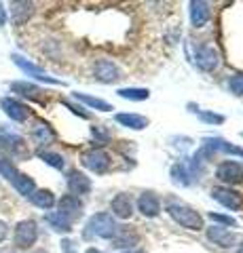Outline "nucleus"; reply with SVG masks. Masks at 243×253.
<instances>
[{
	"mask_svg": "<svg viewBox=\"0 0 243 253\" xmlns=\"http://www.w3.org/2000/svg\"><path fill=\"white\" fill-rule=\"evenodd\" d=\"M119 228L121 226H116V221L110 213H96L93 217H89L83 236L87 241H91V239H114V234L119 232Z\"/></svg>",
	"mask_w": 243,
	"mask_h": 253,
	"instance_id": "obj_1",
	"label": "nucleus"
},
{
	"mask_svg": "<svg viewBox=\"0 0 243 253\" xmlns=\"http://www.w3.org/2000/svg\"><path fill=\"white\" fill-rule=\"evenodd\" d=\"M0 175H2L6 181H11V186L17 190L21 196H30L36 190L34 179L26 175V173H19L17 167L9 161V158H0Z\"/></svg>",
	"mask_w": 243,
	"mask_h": 253,
	"instance_id": "obj_2",
	"label": "nucleus"
},
{
	"mask_svg": "<svg viewBox=\"0 0 243 253\" xmlns=\"http://www.w3.org/2000/svg\"><path fill=\"white\" fill-rule=\"evenodd\" d=\"M167 213L182 228H188V230H201L203 228V217L199 215V211H194L193 207H188L184 203H169Z\"/></svg>",
	"mask_w": 243,
	"mask_h": 253,
	"instance_id": "obj_3",
	"label": "nucleus"
},
{
	"mask_svg": "<svg viewBox=\"0 0 243 253\" xmlns=\"http://www.w3.org/2000/svg\"><path fill=\"white\" fill-rule=\"evenodd\" d=\"M193 61L197 63V68H201L203 72H214L220 66V53L211 44H199L193 55Z\"/></svg>",
	"mask_w": 243,
	"mask_h": 253,
	"instance_id": "obj_4",
	"label": "nucleus"
},
{
	"mask_svg": "<svg viewBox=\"0 0 243 253\" xmlns=\"http://www.w3.org/2000/svg\"><path fill=\"white\" fill-rule=\"evenodd\" d=\"M38 239V226L32 219H23L15 226V245L19 249H30Z\"/></svg>",
	"mask_w": 243,
	"mask_h": 253,
	"instance_id": "obj_5",
	"label": "nucleus"
},
{
	"mask_svg": "<svg viewBox=\"0 0 243 253\" xmlns=\"http://www.w3.org/2000/svg\"><path fill=\"white\" fill-rule=\"evenodd\" d=\"M13 63L17 66L23 74H28V76H32L34 81H41V83H47V84H61V81H57V78H53V76H49L45 72L43 68H38V66H34L32 61H28L26 57H21V55H17L15 53L13 55Z\"/></svg>",
	"mask_w": 243,
	"mask_h": 253,
	"instance_id": "obj_6",
	"label": "nucleus"
},
{
	"mask_svg": "<svg viewBox=\"0 0 243 253\" xmlns=\"http://www.w3.org/2000/svg\"><path fill=\"white\" fill-rule=\"evenodd\" d=\"M57 213L72 224L74 219H78L83 215V203L78 201V196L66 194V196H61V201L57 203Z\"/></svg>",
	"mask_w": 243,
	"mask_h": 253,
	"instance_id": "obj_7",
	"label": "nucleus"
},
{
	"mask_svg": "<svg viewBox=\"0 0 243 253\" xmlns=\"http://www.w3.org/2000/svg\"><path fill=\"white\" fill-rule=\"evenodd\" d=\"M83 165L93 173H106L110 167V156L104 150H89L83 154Z\"/></svg>",
	"mask_w": 243,
	"mask_h": 253,
	"instance_id": "obj_8",
	"label": "nucleus"
},
{
	"mask_svg": "<svg viewBox=\"0 0 243 253\" xmlns=\"http://www.w3.org/2000/svg\"><path fill=\"white\" fill-rule=\"evenodd\" d=\"M211 199L224 205V207L231 209V211H237L243 207V196L231 188H214L211 190Z\"/></svg>",
	"mask_w": 243,
	"mask_h": 253,
	"instance_id": "obj_9",
	"label": "nucleus"
},
{
	"mask_svg": "<svg viewBox=\"0 0 243 253\" xmlns=\"http://www.w3.org/2000/svg\"><path fill=\"white\" fill-rule=\"evenodd\" d=\"M0 106H2L4 114L11 118L15 123H26L28 116H30V108L26 104H21L19 99H13V97H2L0 101Z\"/></svg>",
	"mask_w": 243,
	"mask_h": 253,
	"instance_id": "obj_10",
	"label": "nucleus"
},
{
	"mask_svg": "<svg viewBox=\"0 0 243 253\" xmlns=\"http://www.w3.org/2000/svg\"><path fill=\"white\" fill-rule=\"evenodd\" d=\"M216 177L220 181H224V184H241L243 181V167L235 161H226L218 167Z\"/></svg>",
	"mask_w": 243,
	"mask_h": 253,
	"instance_id": "obj_11",
	"label": "nucleus"
},
{
	"mask_svg": "<svg viewBox=\"0 0 243 253\" xmlns=\"http://www.w3.org/2000/svg\"><path fill=\"white\" fill-rule=\"evenodd\" d=\"M68 190L72 196L89 194L91 192V179L81 171H70L68 173Z\"/></svg>",
	"mask_w": 243,
	"mask_h": 253,
	"instance_id": "obj_12",
	"label": "nucleus"
},
{
	"mask_svg": "<svg viewBox=\"0 0 243 253\" xmlns=\"http://www.w3.org/2000/svg\"><path fill=\"white\" fill-rule=\"evenodd\" d=\"M207 239L214 243V245H220V247H224V249L235 247V245H237V236H235L231 230L222 228V226H211V228H207Z\"/></svg>",
	"mask_w": 243,
	"mask_h": 253,
	"instance_id": "obj_13",
	"label": "nucleus"
},
{
	"mask_svg": "<svg viewBox=\"0 0 243 253\" xmlns=\"http://www.w3.org/2000/svg\"><path fill=\"white\" fill-rule=\"evenodd\" d=\"M93 74H96V78L99 83H114V81H119V68L114 66L112 61H108V59H99L96 61V66H93Z\"/></svg>",
	"mask_w": 243,
	"mask_h": 253,
	"instance_id": "obj_14",
	"label": "nucleus"
},
{
	"mask_svg": "<svg viewBox=\"0 0 243 253\" xmlns=\"http://www.w3.org/2000/svg\"><path fill=\"white\" fill-rule=\"evenodd\" d=\"M203 144L209 152H222V154H233V156H239L243 158V148H237L229 144V141H224L222 137H205L203 139Z\"/></svg>",
	"mask_w": 243,
	"mask_h": 253,
	"instance_id": "obj_15",
	"label": "nucleus"
},
{
	"mask_svg": "<svg viewBox=\"0 0 243 253\" xmlns=\"http://www.w3.org/2000/svg\"><path fill=\"white\" fill-rule=\"evenodd\" d=\"M138 209L142 211V215H146V217H156L159 211H161V203H159V199H156V194L144 192L138 199Z\"/></svg>",
	"mask_w": 243,
	"mask_h": 253,
	"instance_id": "obj_16",
	"label": "nucleus"
},
{
	"mask_svg": "<svg viewBox=\"0 0 243 253\" xmlns=\"http://www.w3.org/2000/svg\"><path fill=\"white\" fill-rule=\"evenodd\" d=\"M110 209H112V215L121 217V219L131 217V213H133V203H131V199H129V194H116L114 199H112Z\"/></svg>",
	"mask_w": 243,
	"mask_h": 253,
	"instance_id": "obj_17",
	"label": "nucleus"
},
{
	"mask_svg": "<svg viewBox=\"0 0 243 253\" xmlns=\"http://www.w3.org/2000/svg\"><path fill=\"white\" fill-rule=\"evenodd\" d=\"M34 13L32 2H11V19L15 26H23Z\"/></svg>",
	"mask_w": 243,
	"mask_h": 253,
	"instance_id": "obj_18",
	"label": "nucleus"
},
{
	"mask_svg": "<svg viewBox=\"0 0 243 253\" xmlns=\"http://www.w3.org/2000/svg\"><path fill=\"white\" fill-rule=\"evenodd\" d=\"M55 137H57V135H55V131H53L45 121H36V125L32 126V139L36 141L38 146L51 144V141L55 139Z\"/></svg>",
	"mask_w": 243,
	"mask_h": 253,
	"instance_id": "obj_19",
	"label": "nucleus"
},
{
	"mask_svg": "<svg viewBox=\"0 0 243 253\" xmlns=\"http://www.w3.org/2000/svg\"><path fill=\"white\" fill-rule=\"evenodd\" d=\"M191 21L194 28H203L209 21V4L207 2H191Z\"/></svg>",
	"mask_w": 243,
	"mask_h": 253,
	"instance_id": "obj_20",
	"label": "nucleus"
},
{
	"mask_svg": "<svg viewBox=\"0 0 243 253\" xmlns=\"http://www.w3.org/2000/svg\"><path fill=\"white\" fill-rule=\"evenodd\" d=\"M116 123L127 126V129H133V131H142L148 126V118L140 116V114H116Z\"/></svg>",
	"mask_w": 243,
	"mask_h": 253,
	"instance_id": "obj_21",
	"label": "nucleus"
},
{
	"mask_svg": "<svg viewBox=\"0 0 243 253\" xmlns=\"http://www.w3.org/2000/svg\"><path fill=\"white\" fill-rule=\"evenodd\" d=\"M11 89L15 93H19L21 97H28V99H34V101H43V89H38L36 84H30V83H13Z\"/></svg>",
	"mask_w": 243,
	"mask_h": 253,
	"instance_id": "obj_22",
	"label": "nucleus"
},
{
	"mask_svg": "<svg viewBox=\"0 0 243 253\" xmlns=\"http://www.w3.org/2000/svg\"><path fill=\"white\" fill-rule=\"evenodd\" d=\"M30 201H32V205H36V207H41V209L55 207V196H53L51 190H34V192L30 194Z\"/></svg>",
	"mask_w": 243,
	"mask_h": 253,
	"instance_id": "obj_23",
	"label": "nucleus"
},
{
	"mask_svg": "<svg viewBox=\"0 0 243 253\" xmlns=\"http://www.w3.org/2000/svg\"><path fill=\"white\" fill-rule=\"evenodd\" d=\"M45 221H47V224H49L55 232H64V234L72 232V224H70L66 217H61L57 211H55V213H47V215H45Z\"/></svg>",
	"mask_w": 243,
	"mask_h": 253,
	"instance_id": "obj_24",
	"label": "nucleus"
},
{
	"mask_svg": "<svg viewBox=\"0 0 243 253\" xmlns=\"http://www.w3.org/2000/svg\"><path fill=\"white\" fill-rule=\"evenodd\" d=\"M133 245H138V234L125 230V228H119V232L112 239V247H133Z\"/></svg>",
	"mask_w": 243,
	"mask_h": 253,
	"instance_id": "obj_25",
	"label": "nucleus"
},
{
	"mask_svg": "<svg viewBox=\"0 0 243 253\" xmlns=\"http://www.w3.org/2000/svg\"><path fill=\"white\" fill-rule=\"evenodd\" d=\"M74 97L78 101H83V104H87L89 108H96V110H101V112H108V110H112V106L108 104L104 99H97V97H91L87 93H74Z\"/></svg>",
	"mask_w": 243,
	"mask_h": 253,
	"instance_id": "obj_26",
	"label": "nucleus"
},
{
	"mask_svg": "<svg viewBox=\"0 0 243 253\" xmlns=\"http://www.w3.org/2000/svg\"><path fill=\"white\" fill-rule=\"evenodd\" d=\"M119 95L123 99H131V101H144L150 97V91L148 89H140V86H127V89H121Z\"/></svg>",
	"mask_w": 243,
	"mask_h": 253,
	"instance_id": "obj_27",
	"label": "nucleus"
},
{
	"mask_svg": "<svg viewBox=\"0 0 243 253\" xmlns=\"http://www.w3.org/2000/svg\"><path fill=\"white\" fill-rule=\"evenodd\" d=\"M171 179H174V184H178V186H188L191 184V173H188L184 165L178 163L171 167Z\"/></svg>",
	"mask_w": 243,
	"mask_h": 253,
	"instance_id": "obj_28",
	"label": "nucleus"
},
{
	"mask_svg": "<svg viewBox=\"0 0 243 253\" xmlns=\"http://www.w3.org/2000/svg\"><path fill=\"white\" fill-rule=\"evenodd\" d=\"M38 158L45 161L47 165H51V167H55V169H64V165H66V161H64V156L61 154L47 152V150H41V152H38Z\"/></svg>",
	"mask_w": 243,
	"mask_h": 253,
	"instance_id": "obj_29",
	"label": "nucleus"
},
{
	"mask_svg": "<svg viewBox=\"0 0 243 253\" xmlns=\"http://www.w3.org/2000/svg\"><path fill=\"white\" fill-rule=\"evenodd\" d=\"M194 114H199L201 116V121H205V123H211V125H222L224 123V116L222 114H214V112H203V110H193Z\"/></svg>",
	"mask_w": 243,
	"mask_h": 253,
	"instance_id": "obj_30",
	"label": "nucleus"
},
{
	"mask_svg": "<svg viewBox=\"0 0 243 253\" xmlns=\"http://www.w3.org/2000/svg\"><path fill=\"white\" fill-rule=\"evenodd\" d=\"M229 89L233 95H237V97H241L243 95V74H235L231 81H229Z\"/></svg>",
	"mask_w": 243,
	"mask_h": 253,
	"instance_id": "obj_31",
	"label": "nucleus"
},
{
	"mask_svg": "<svg viewBox=\"0 0 243 253\" xmlns=\"http://www.w3.org/2000/svg\"><path fill=\"white\" fill-rule=\"evenodd\" d=\"M91 133H93V137H96V144H106L108 139H110V133H108L104 126H93L91 129Z\"/></svg>",
	"mask_w": 243,
	"mask_h": 253,
	"instance_id": "obj_32",
	"label": "nucleus"
},
{
	"mask_svg": "<svg viewBox=\"0 0 243 253\" xmlns=\"http://www.w3.org/2000/svg\"><path fill=\"white\" fill-rule=\"evenodd\" d=\"M209 219L220 221V224H224V226H237V221H235L231 215H222V213H214V211L209 213Z\"/></svg>",
	"mask_w": 243,
	"mask_h": 253,
	"instance_id": "obj_33",
	"label": "nucleus"
},
{
	"mask_svg": "<svg viewBox=\"0 0 243 253\" xmlns=\"http://www.w3.org/2000/svg\"><path fill=\"white\" fill-rule=\"evenodd\" d=\"M64 106H66V108H70V110H72V112H74V114H78V116H83V118H87V116H89V114H87V112H85V110H83V108H78V106H72V104H70V101H66V99H64Z\"/></svg>",
	"mask_w": 243,
	"mask_h": 253,
	"instance_id": "obj_34",
	"label": "nucleus"
},
{
	"mask_svg": "<svg viewBox=\"0 0 243 253\" xmlns=\"http://www.w3.org/2000/svg\"><path fill=\"white\" fill-rule=\"evenodd\" d=\"M6 234H9V228H6V224H4L2 219H0V243L6 239Z\"/></svg>",
	"mask_w": 243,
	"mask_h": 253,
	"instance_id": "obj_35",
	"label": "nucleus"
},
{
	"mask_svg": "<svg viewBox=\"0 0 243 253\" xmlns=\"http://www.w3.org/2000/svg\"><path fill=\"white\" fill-rule=\"evenodd\" d=\"M72 245H74L72 241H61V249H64L66 253H76V251H74V247H72Z\"/></svg>",
	"mask_w": 243,
	"mask_h": 253,
	"instance_id": "obj_36",
	"label": "nucleus"
},
{
	"mask_svg": "<svg viewBox=\"0 0 243 253\" xmlns=\"http://www.w3.org/2000/svg\"><path fill=\"white\" fill-rule=\"evenodd\" d=\"M6 23V11H4V4H0V28H4Z\"/></svg>",
	"mask_w": 243,
	"mask_h": 253,
	"instance_id": "obj_37",
	"label": "nucleus"
},
{
	"mask_svg": "<svg viewBox=\"0 0 243 253\" xmlns=\"http://www.w3.org/2000/svg\"><path fill=\"white\" fill-rule=\"evenodd\" d=\"M123 253H144L142 249H127V251H123Z\"/></svg>",
	"mask_w": 243,
	"mask_h": 253,
	"instance_id": "obj_38",
	"label": "nucleus"
},
{
	"mask_svg": "<svg viewBox=\"0 0 243 253\" xmlns=\"http://www.w3.org/2000/svg\"><path fill=\"white\" fill-rule=\"evenodd\" d=\"M87 253H101V251H99V249H93V247H91V249H87Z\"/></svg>",
	"mask_w": 243,
	"mask_h": 253,
	"instance_id": "obj_39",
	"label": "nucleus"
},
{
	"mask_svg": "<svg viewBox=\"0 0 243 253\" xmlns=\"http://www.w3.org/2000/svg\"><path fill=\"white\" fill-rule=\"evenodd\" d=\"M2 139H4V133L0 131V148H2Z\"/></svg>",
	"mask_w": 243,
	"mask_h": 253,
	"instance_id": "obj_40",
	"label": "nucleus"
},
{
	"mask_svg": "<svg viewBox=\"0 0 243 253\" xmlns=\"http://www.w3.org/2000/svg\"><path fill=\"white\" fill-rule=\"evenodd\" d=\"M237 253H243V245H241V249H239V251H237Z\"/></svg>",
	"mask_w": 243,
	"mask_h": 253,
	"instance_id": "obj_41",
	"label": "nucleus"
},
{
	"mask_svg": "<svg viewBox=\"0 0 243 253\" xmlns=\"http://www.w3.org/2000/svg\"><path fill=\"white\" fill-rule=\"evenodd\" d=\"M38 253H45V251H38Z\"/></svg>",
	"mask_w": 243,
	"mask_h": 253,
	"instance_id": "obj_42",
	"label": "nucleus"
}]
</instances>
